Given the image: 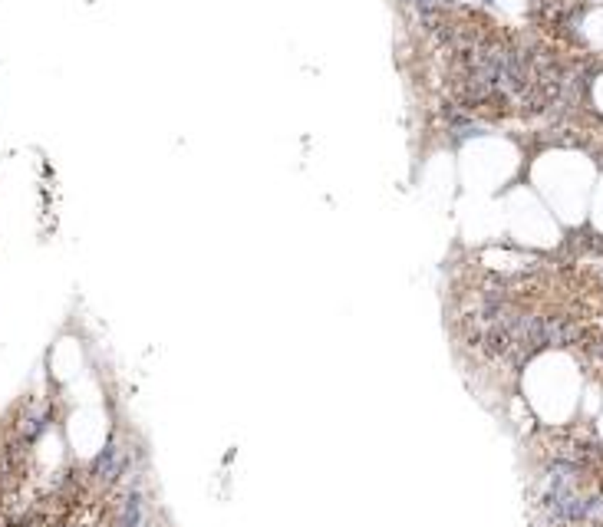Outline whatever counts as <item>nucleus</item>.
<instances>
[{"instance_id": "f257e3e1", "label": "nucleus", "mask_w": 603, "mask_h": 527, "mask_svg": "<svg viewBox=\"0 0 603 527\" xmlns=\"http://www.w3.org/2000/svg\"><path fill=\"white\" fill-rule=\"evenodd\" d=\"M99 472H102V478H116L119 472H122V452H119V445H109L106 455L99 458Z\"/></svg>"}, {"instance_id": "f03ea898", "label": "nucleus", "mask_w": 603, "mask_h": 527, "mask_svg": "<svg viewBox=\"0 0 603 527\" xmlns=\"http://www.w3.org/2000/svg\"><path fill=\"white\" fill-rule=\"evenodd\" d=\"M142 517V501L139 495H129L122 501V517H119V527H135Z\"/></svg>"}]
</instances>
